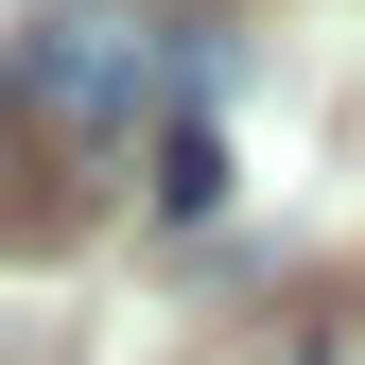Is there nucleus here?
Returning <instances> with one entry per match:
<instances>
[{"mask_svg":"<svg viewBox=\"0 0 365 365\" xmlns=\"http://www.w3.org/2000/svg\"><path fill=\"white\" fill-rule=\"evenodd\" d=\"M0 122L53 140V157L140 140V122H174V35L122 18V0H53L35 35H0Z\"/></svg>","mask_w":365,"mask_h":365,"instance_id":"nucleus-1","label":"nucleus"},{"mask_svg":"<svg viewBox=\"0 0 365 365\" xmlns=\"http://www.w3.org/2000/svg\"><path fill=\"white\" fill-rule=\"evenodd\" d=\"M157 209H174V226L226 209V122H157Z\"/></svg>","mask_w":365,"mask_h":365,"instance_id":"nucleus-2","label":"nucleus"}]
</instances>
